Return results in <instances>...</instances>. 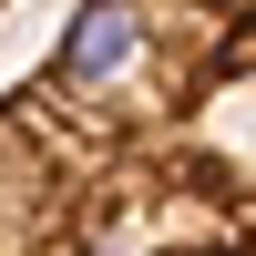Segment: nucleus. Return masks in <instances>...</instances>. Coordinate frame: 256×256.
Here are the masks:
<instances>
[{"mask_svg": "<svg viewBox=\"0 0 256 256\" xmlns=\"http://www.w3.org/2000/svg\"><path fill=\"white\" fill-rule=\"evenodd\" d=\"M0 256H256V0H72L0 92Z\"/></svg>", "mask_w": 256, "mask_h": 256, "instance_id": "f257e3e1", "label": "nucleus"}, {"mask_svg": "<svg viewBox=\"0 0 256 256\" xmlns=\"http://www.w3.org/2000/svg\"><path fill=\"white\" fill-rule=\"evenodd\" d=\"M0 10H10V0H0Z\"/></svg>", "mask_w": 256, "mask_h": 256, "instance_id": "f03ea898", "label": "nucleus"}]
</instances>
